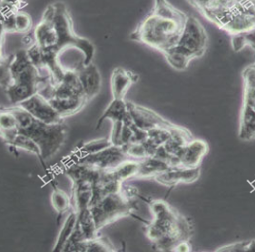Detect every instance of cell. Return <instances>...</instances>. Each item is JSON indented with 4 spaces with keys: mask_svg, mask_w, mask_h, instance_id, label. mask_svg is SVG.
Masks as SVG:
<instances>
[{
    "mask_svg": "<svg viewBox=\"0 0 255 252\" xmlns=\"http://www.w3.org/2000/svg\"><path fill=\"white\" fill-rule=\"evenodd\" d=\"M187 18L188 15L167 0H154L153 10L130 37L164 54L177 46Z\"/></svg>",
    "mask_w": 255,
    "mask_h": 252,
    "instance_id": "cell-1",
    "label": "cell"
},
{
    "mask_svg": "<svg viewBox=\"0 0 255 252\" xmlns=\"http://www.w3.org/2000/svg\"><path fill=\"white\" fill-rule=\"evenodd\" d=\"M153 221L146 228V236L160 252H173L179 242L190 241L193 227L186 217L163 200L149 202Z\"/></svg>",
    "mask_w": 255,
    "mask_h": 252,
    "instance_id": "cell-2",
    "label": "cell"
},
{
    "mask_svg": "<svg viewBox=\"0 0 255 252\" xmlns=\"http://www.w3.org/2000/svg\"><path fill=\"white\" fill-rule=\"evenodd\" d=\"M9 108L17 119L19 133L29 137L38 145L43 160L51 159L64 146L67 134L65 122L52 125L44 123L20 106Z\"/></svg>",
    "mask_w": 255,
    "mask_h": 252,
    "instance_id": "cell-3",
    "label": "cell"
},
{
    "mask_svg": "<svg viewBox=\"0 0 255 252\" xmlns=\"http://www.w3.org/2000/svg\"><path fill=\"white\" fill-rule=\"evenodd\" d=\"M54 8L53 24L57 36L56 51L60 54V52L68 47H75L84 55L83 65L92 63L93 57L95 56V47L92 43L86 38L77 36L73 30L71 17L66 5L62 3H56L54 5Z\"/></svg>",
    "mask_w": 255,
    "mask_h": 252,
    "instance_id": "cell-4",
    "label": "cell"
},
{
    "mask_svg": "<svg viewBox=\"0 0 255 252\" xmlns=\"http://www.w3.org/2000/svg\"><path fill=\"white\" fill-rule=\"evenodd\" d=\"M122 188V187H121ZM97 230L125 217L132 216L136 211L135 201H129L123 195L121 190L106 196L101 201L89 207Z\"/></svg>",
    "mask_w": 255,
    "mask_h": 252,
    "instance_id": "cell-5",
    "label": "cell"
},
{
    "mask_svg": "<svg viewBox=\"0 0 255 252\" xmlns=\"http://www.w3.org/2000/svg\"><path fill=\"white\" fill-rule=\"evenodd\" d=\"M244 96L239 117L238 137L241 140L255 139V62L245 67L242 73Z\"/></svg>",
    "mask_w": 255,
    "mask_h": 252,
    "instance_id": "cell-6",
    "label": "cell"
},
{
    "mask_svg": "<svg viewBox=\"0 0 255 252\" xmlns=\"http://www.w3.org/2000/svg\"><path fill=\"white\" fill-rule=\"evenodd\" d=\"M207 44L208 35L204 26L196 17L188 15L178 44L172 49L182 54L189 61H192L204 56Z\"/></svg>",
    "mask_w": 255,
    "mask_h": 252,
    "instance_id": "cell-7",
    "label": "cell"
},
{
    "mask_svg": "<svg viewBox=\"0 0 255 252\" xmlns=\"http://www.w3.org/2000/svg\"><path fill=\"white\" fill-rule=\"evenodd\" d=\"M131 158L121 147L111 146L95 154L80 156L77 162L99 170H112Z\"/></svg>",
    "mask_w": 255,
    "mask_h": 252,
    "instance_id": "cell-8",
    "label": "cell"
},
{
    "mask_svg": "<svg viewBox=\"0 0 255 252\" xmlns=\"http://www.w3.org/2000/svg\"><path fill=\"white\" fill-rule=\"evenodd\" d=\"M128 107L133 124L139 129L145 131L153 129H171L175 125L155 111L141 105L128 101Z\"/></svg>",
    "mask_w": 255,
    "mask_h": 252,
    "instance_id": "cell-9",
    "label": "cell"
},
{
    "mask_svg": "<svg viewBox=\"0 0 255 252\" xmlns=\"http://www.w3.org/2000/svg\"><path fill=\"white\" fill-rule=\"evenodd\" d=\"M26 109L36 119L46 124H59L65 122L64 118L56 111L50 102L39 93L35 94L24 102L17 105Z\"/></svg>",
    "mask_w": 255,
    "mask_h": 252,
    "instance_id": "cell-10",
    "label": "cell"
},
{
    "mask_svg": "<svg viewBox=\"0 0 255 252\" xmlns=\"http://www.w3.org/2000/svg\"><path fill=\"white\" fill-rule=\"evenodd\" d=\"M201 176V167L198 168H184L175 167L161 172L155 176L153 180L160 183L161 185L173 188L179 184H191L199 180Z\"/></svg>",
    "mask_w": 255,
    "mask_h": 252,
    "instance_id": "cell-11",
    "label": "cell"
},
{
    "mask_svg": "<svg viewBox=\"0 0 255 252\" xmlns=\"http://www.w3.org/2000/svg\"><path fill=\"white\" fill-rule=\"evenodd\" d=\"M54 13V5L47 7L42 17V20L38 23L34 30L36 44L40 46L42 49H56L57 45V36L53 24Z\"/></svg>",
    "mask_w": 255,
    "mask_h": 252,
    "instance_id": "cell-12",
    "label": "cell"
},
{
    "mask_svg": "<svg viewBox=\"0 0 255 252\" xmlns=\"http://www.w3.org/2000/svg\"><path fill=\"white\" fill-rule=\"evenodd\" d=\"M209 150L208 143L204 139H193L185 145L180 155V167L198 168L201 167L202 160Z\"/></svg>",
    "mask_w": 255,
    "mask_h": 252,
    "instance_id": "cell-13",
    "label": "cell"
},
{
    "mask_svg": "<svg viewBox=\"0 0 255 252\" xmlns=\"http://www.w3.org/2000/svg\"><path fill=\"white\" fill-rule=\"evenodd\" d=\"M77 76L81 83L84 94L87 101H90L100 91L101 88V75L96 65L90 63L76 68Z\"/></svg>",
    "mask_w": 255,
    "mask_h": 252,
    "instance_id": "cell-14",
    "label": "cell"
},
{
    "mask_svg": "<svg viewBox=\"0 0 255 252\" xmlns=\"http://www.w3.org/2000/svg\"><path fill=\"white\" fill-rule=\"evenodd\" d=\"M139 76L122 67H116L110 78V87L113 98L125 99L128 90L137 82Z\"/></svg>",
    "mask_w": 255,
    "mask_h": 252,
    "instance_id": "cell-15",
    "label": "cell"
},
{
    "mask_svg": "<svg viewBox=\"0 0 255 252\" xmlns=\"http://www.w3.org/2000/svg\"><path fill=\"white\" fill-rule=\"evenodd\" d=\"M106 119H109L112 122L123 121L125 124H133V119L128 110V102L125 99L113 98L112 101L108 105V108L104 111L102 116L97 120V129H100Z\"/></svg>",
    "mask_w": 255,
    "mask_h": 252,
    "instance_id": "cell-16",
    "label": "cell"
},
{
    "mask_svg": "<svg viewBox=\"0 0 255 252\" xmlns=\"http://www.w3.org/2000/svg\"><path fill=\"white\" fill-rule=\"evenodd\" d=\"M18 133V123L15 115L9 108H2L0 111V138L11 147Z\"/></svg>",
    "mask_w": 255,
    "mask_h": 252,
    "instance_id": "cell-17",
    "label": "cell"
},
{
    "mask_svg": "<svg viewBox=\"0 0 255 252\" xmlns=\"http://www.w3.org/2000/svg\"><path fill=\"white\" fill-rule=\"evenodd\" d=\"M67 252H117L111 241L107 237L97 236L90 240L77 242L67 249Z\"/></svg>",
    "mask_w": 255,
    "mask_h": 252,
    "instance_id": "cell-18",
    "label": "cell"
},
{
    "mask_svg": "<svg viewBox=\"0 0 255 252\" xmlns=\"http://www.w3.org/2000/svg\"><path fill=\"white\" fill-rule=\"evenodd\" d=\"M38 92L39 90L36 87L20 83L11 82L10 85L5 88L7 98H9L13 106L19 105Z\"/></svg>",
    "mask_w": 255,
    "mask_h": 252,
    "instance_id": "cell-19",
    "label": "cell"
},
{
    "mask_svg": "<svg viewBox=\"0 0 255 252\" xmlns=\"http://www.w3.org/2000/svg\"><path fill=\"white\" fill-rule=\"evenodd\" d=\"M169 169H171V167L165 161L154 157H149L144 160H140V169L137 179H153L155 176Z\"/></svg>",
    "mask_w": 255,
    "mask_h": 252,
    "instance_id": "cell-20",
    "label": "cell"
},
{
    "mask_svg": "<svg viewBox=\"0 0 255 252\" xmlns=\"http://www.w3.org/2000/svg\"><path fill=\"white\" fill-rule=\"evenodd\" d=\"M77 212L72 210L71 212L69 213V215L67 216V220L64 222L63 227H62L59 234L56 239L55 246L53 248V252H63V249L65 247V245L67 244L68 240L74 232V230L76 228L77 224Z\"/></svg>",
    "mask_w": 255,
    "mask_h": 252,
    "instance_id": "cell-21",
    "label": "cell"
},
{
    "mask_svg": "<svg viewBox=\"0 0 255 252\" xmlns=\"http://www.w3.org/2000/svg\"><path fill=\"white\" fill-rule=\"evenodd\" d=\"M139 169H140V160L130 159L124 161L116 169L112 170V171L118 180L124 183L132 179H137Z\"/></svg>",
    "mask_w": 255,
    "mask_h": 252,
    "instance_id": "cell-22",
    "label": "cell"
},
{
    "mask_svg": "<svg viewBox=\"0 0 255 252\" xmlns=\"http://www.w3.org/2000/svg\"><path fill=\"white\" fill-rule=\"evenodd\" d=\"M51 203L52 206L60 217L71 209V197H69L67 192L56 187L52 191Z\"/></svg>",
    "mask_w": 255,
    "mask_h": 252,
    "instance_id": "cell-23",
    "label": "cell"
},
{
    "mask_svg": "<svg viewBox=\"0 0 255 252\" xmlns=\"http://www.w3.org/2000/svg\"><path fill=\"white\" fill-rule=\"evenodd\" d=\"M11 147L16 149H22V150L27 151V152H30L32 154L36 155L44 166V160H43L42 155H41L40 149H39L38 145L36 144V142L29 137H27L24 134H17V136L14 139L13 144Z\"/></svg>",
    "mask_w": 255,
    "mask_h": 252,
    "instance_id": "cell-24",
    "label": "cell"
},
{
    "mask_svg": "<svg viewBox=\"0 0 255 252\" xmlns=\"http://www.w3.org/2000/svg\"><path fill=\"white\" fill-rule=\"evenodd\" d=\"M113 146L109 139H94L88 142L82 143L77 148V152L80 153V156L84 155L95 154L103 149H108Z\"/></svg>",
    "mask_w": 255,
    "mask_h": 252,
    "instance_id": "cell-25",
    "label": "cell"
},
{
    "mask_svg": "<svg viewBox=\"0 0 255 252\" xmlns=\"http://www.w3.org/2000/svg\"><path fill=\"white\" fill-rule=\"evenodd\" d=\"M231 45L235 52H239L245 46H250L255 53V29L245 34L231 36Z\"/></svg>",
    "mask_w": 255,
    "mask_h": 252,
    "instance_id": "cell-26",
    "label": "cell"
},
{
    "mask_svg": "<svg viewBox=\"0 0 255 252\" xmlns=\"http://www.w3.org/2000/svg\"><path fill=\"white\" fill-rule=\"evenodd\" d=\"M133 160H143L152 157V153L145 143H128L121 147Z\"/></svg>",
    "mask_w": 255,
    "mask_h": 252,
    "instance_id": "cell-27",
    "label": "cell"
},
{
    "mask_svg": "<svg viewBox=\"0 0 255 252\" xmlns=\"http://www.w3.org/2000/svg\"><path fill=\"white\" fill-rule=\"evenodd\" d=\"M216 252H255V240L227 244L215 250Z\"/></svg>",
    "mask_w": 255,
    "mask_h": 252,
    "instance_id": "cell-28",
    "label": "cell"
},
{
    "mask_svg": "<svg viewBox=\"0 0 255 252\" xmlns=\"http://www.w3.org/2000/svg\"><path fill=\"white\" fill-rule=\"evenodd\" d=\"M14 55L5 57L0 61V86L3 88H7L12 82L10 64Z\"/></svg>",
    "mask_w": 255,
    "mask_h": 252,
    "instance_id": "cell-29",
    "label": "cell"
},
{
    "mask_svg": "<svg viewBox=\"0 0 255 252\" xmlns=\"http://www.w3.org/2000/svg\"><path fill=\"white\" fill-rule=\"evenodd\" d=\"M15 29L16 32L28 33L32 28L30 15L25 12H16L15 14Z\"/></svg>",
    "mask_w": 255,
    "mask_h": 252,
    "instance_id": "cell-30",
    "label": "cell"
},
{
    "mask_svg": "<svg viewBox=\"0 0 255 252\" xmlns=\"http://www.w3.org/2000/svg\"><path fill=\"white\" fill-rule=\"evenodd\" d=\"M173 252H192V246L190 245L189 241L179 242L178 244L173 249Z\"/></svg>",
    "mask_w": 255,
    "mask_h": 252,
    "instance_id": "cell-31",
    "label": "cell"
},
{
    "mask_svg": "<svg viewBox=\"0 0 255 252\" xmlns=\"http://www.w3.org/2000/svg\"><path fill=\"white\" fill-rule=\"evenodd\" d=\"M187 1H188L189 3H190V2H191V1H192V0H187Z\"/></svg>",
    "mask_w": 255,
    "mask_h": 252,
    "instance_id": "cell-32",
    "label": "cell"
},
{
    "mask_svg": "<svg viewBox=\"0 0 255 252\" xmlns=\"http://www.w3.org/2000/svg\"><path fill=\"white\" fill-rule=\"evenodd\" d=\"M1 109H2V108H0V111H1Z\"/></svg>",
    "mask_w": 255,
    "mask_h": 252,
    "instance_id": "cell-33",
    "label": "cell"
}]
</instances>
